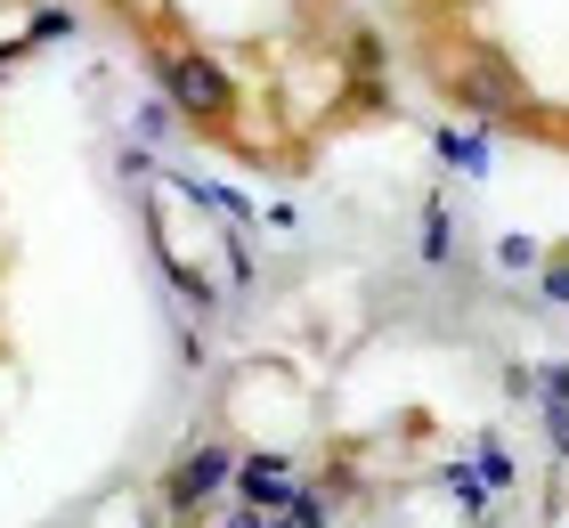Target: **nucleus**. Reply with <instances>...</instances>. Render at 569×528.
Masks as SVG:
<instances>
[{
    "label": "nucleus",
    "mask_w": 569,
    "mask_h": 528,
    "mask_svg": "<svg viewBox=\"0 0 569 528\" xmlns=\"http://www.w3.org/2000/svg\"><path fill=\"white\" fill-rule=\"evenodd\" d=\"M244 488H252V496H277V488H284V464H277V456H261V464L244 471Z\"/></svg>",
    "instance_id": "obj_2"
},
{
    "label": "nucleus",
    "mask_w": 569,
    "mask_h": 528,
    "mask_svg": "<svg viewBox=\"0 0 569 528\" xmlns=\"http://www.w3.org/2000/svg\"><path fill=\"white\" fill-rule=\"evenodd\" d=\"M546 293H553V301H569V260H561V269H546Z\"/></svg>",
    "instance_id": "obj_3"
},
{
    "label": "nucleus",
    "mask_w": 569,
    "mask_h": 528,
    "mask_svg": "<svg viewBox=\"0 0 569 528\" xmlns=\"http://www.w3.org/2000/svg\"><path fill=\"white\" fill-rule=\"evenodd\" d=\"M220 480H228V456H220V447H203V456L171 480V505H196V496H203V488H220Z\"/></svg>",
    "instance_id": "obj_1"
}]
</instances>
